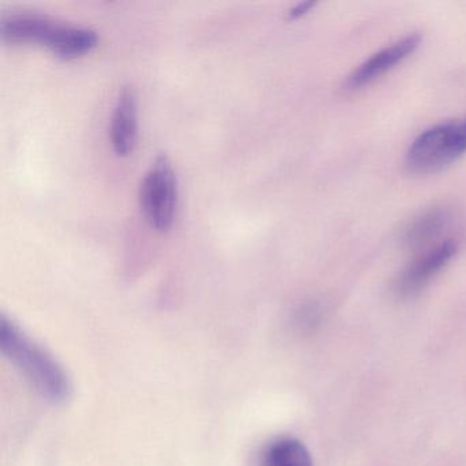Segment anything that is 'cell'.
Segmentation results:
<instances>
[{"label": "cell", "instance_id": "cell-11", "mask_svg": "<svg viewBox=\"0 0 466 466\" xmlns=\"http://www.w3.org/2000/svg\"><path fill=\"white\" fill-rule=\"evenodd\" d=\"M316 6H318L316 2H302V4L296 5V6L291 7V9L289 10V18L296 20V18L302 17V15L312 12L313 7Z\"/></svg>", "mask_w": 466, "mask_h": 466}, {"label": "cell", "instance_id": "cell-4", "mask_svg": "<svg viewBox=\"0 0 466 466\" xmlns=\"http://www.w3.org/2000/svg\"><path fill=\"white\" fill-rule=\"evenodd\" d=\"M178 187L176 171L166 155H159L144 176L140 187V206L152 228H170L176 215Z\"/></svg>", "mask_w": 466, "mask_h": 466}, {"label": "cell", "instance_id": "cell-3", "mask_svg": "<svg viewBox=\"0 0 466 466\" xmlns=\"http://www.w3.org/2000/svg\"><path fill=\"white\" fill-rule=\"evenodd\" d=\"M466 154V116L435 125L420 133L409 147L405 167L417 176L435 174Z\"/></svg>", "mask_w": 466, "mask_h": 466}, {"label": "cell", "instance_id": "cell-7", "mask_svg": "<svg viewBox=\"0 0 466 466\" xmlns=\"http://www.w3.org/2000/svg\"><path fill=\"white\" fill-rule=\"evenodd\" d=\"M137 96L135 89L127 86L119 92L111 118V144L119 157L133 151L137 140Z\"/></svg>", "mask_w": 466, "mask_h": 466}, {"label": "cell", "instance_id": "cell-9", "mask_svg": "<svg viewBox=\"0 0 466 466\" xmlns=\"http://www.w3.org/2000/svg\"><path fill=\"white\" fill-rule=\"evenodd\" d=\"M258 466H313L310 452L294 438H279L261 452Z\"/></svg>", "mask_w": 466, "mask_h": 466}, {"label": "cell", "instance_id": "cell-1", "mask_svg": "<svg viewBox=\"0 0 466 466\" xmlns=\"http://www.w3.org/2000/svg\"><path fill=\"white\" fill-rule=\"evenodd\" d=\"M0 349L46 400L59 405L70 400L73 386L64 367L6 316L0 320Z\"/></svg>", "mask_w": 466, "mask_h": 466}, {"label": "cell", "instance_id": "cell-5", "mask_svg": "<svg viewBox=\"0 0 466 466\" xmlns=\"http://www.w3.org/2000/svg\"><path fill=\"white\" fill-rule=\"evenodd\" d=\"M458 244L454 239H444L417 256L398 275L394 290L400 299H409L424 290L431 280L457 255Z\"/></svg>", "mask_w": 466, "mask_h": 466}, {"label": "cell", "instance_id": "cell-6", "mask_svg": "<svg viewBox=\"0 0 466 466\" xmlns=\"http://www.w3.org/2000/svg\"><path fill=\"white\" fill-rule=\"evenodd\" d=\"M421 40L419 34H411L381 48L350 73L346 80V88L356 91L380 80L383 76L408 59L420 47Z\"/></svg>", "mask_w": 466, "mask_h": 466}, {"label": "cell", "instance_id": "cell-10", "mask_svg": "<svg viewBox=\"0 0 466 466\" xmlns=\"http://www.w3.org/2000/svg\"><path fill=\"white\" fill-rule=\"evenodd\" d=\"M321 309L320 305L316 302H309V304L302 305L297 312V320L302 326H313L320 320Z\"/></svg>", "mask_w": 466, "mask_h": 466}, {"label": "cell", "instance_id": "cell-2", "mask_svg": "<svg viewBox=\"0 0 466 466\" xmlns=\"http://www.w3.org/2000/svg\"><path fill=\"white\" fill-rule=\"evenodd\" d=\"M0 35L10 45H40L64 59L86 56L96 47L94 29L56 21L35 12L2 15Z\"/></svg>", "mask_w": 466, "mask_h": 466}, {"label": "cell", "instance_id": "cell-8", "mask_svg": "<svg viewBox=\"0 0 466 466\" xmlns=\"http://www.w3.org/2000/svg\"><path fill=\"white\" fill-rule=\"evenodd\" d=\"M452 220L449 207L435 206L420 212L403 228L400 241L408 249L431 248V244L443 234Z\"/></svg>", "mask_w": 466, "mask_h": 466}]
</instances>
